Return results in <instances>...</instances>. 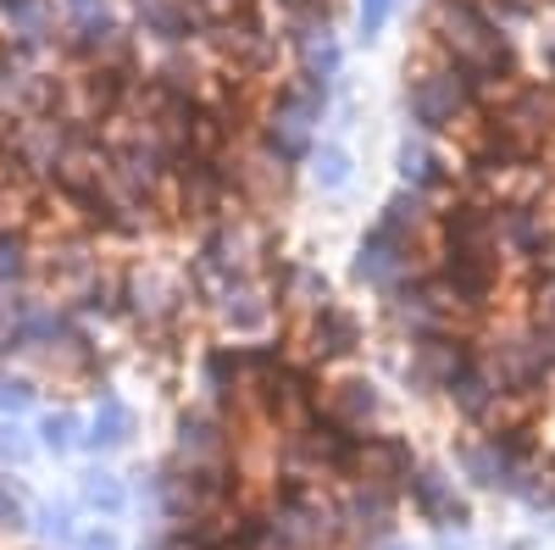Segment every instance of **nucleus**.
Wrapping results in <instances>:
<instances>
[{
  "instance_id": "1",
  "label": "nucleus",
  "mask_w": 555,
  "mask_h": 550,
  "mask_svg": "<svg viewBox=\"0 0 555 550\" xmlns=\"http://www.w3.org/2000/svg\"><path fill=\"white\" fill-rule=\"evenodd\" d=\"M467 78H461L455 67H428V73H416L411 84H405V106H411V117L423 123L428 133H439V128H455L461 123V112H467Z\"/></svg>"
},
{
  "instance_id": "2",
  "label": "nucleus",
  "mask_w": 555,
  "mask_h": 550,
  "mask_svg": "<svg viewBox=\"0 0 555 550\" xmlns=\"http://www.w3.org/2000/svg\"><path fill=\"white\" fill-rule=\"evenodd\" d=\"M356 279L361 284H373V290H395L411 279V240H395L384 234V228H366V240L356 251Z\"/></svg>"
},
{
  "instance_id": "3",
  "label": "nucleus",
  "mask_w": 555,
  "mask_h": 550,
  "mask_svg": "<svg viewBox=\"0 0 555 550\" xmlns=\"http://www.w3.org/2000/svg\"><path fill=\"white\" fill-rule=\"evenodd\" d=\"M339 523H350L361 539H384V534L395 528V495H389V484H366V478H361V484L345 495Z\"/></svg>"
},
{
  "instance_id": "4",
  "label": "nucleus",
  "mask_w": 555,
  "mask_h": 550,
  "mask_svg": "<svg viewBox=\"0 0 555 550\" xmlns=\"http://www.w3.org/2000/svg\"><path fill=\"white\" fill-rule=\"evenodd\" d=\"M405 489H411V507L423 512L434 528H450V523L461 528V523L473 517V512H467V500L455 495V484H450L444 473H411V478H405Z\"/></svg>"
},
{
  "instance_id": "5",
  "label": "nucleus",
  "mask_w": 555,
  "mask_h": 550,
  "mask_svg": "<svg viewBox=\"0 0 555 550\" xmlns=\"http://www.w3.org/2000/svg\"><path fill=\"white\" fill-rule=\"evenodd\" d=\"M444 395H450V406L461 411V418H467V423H489L494 418V411H500V384L489 379V367L473 356V367H461V373L444 384Z\"/></svg>"
},
{
  "instance_id": "6",
  "label": "nucleus",
  "mask_w": 555,
  "mask_h": 550,
  "mask_svg": "<svg viewBox=\"0 0 555 550\" xmlns=\"http://www.w3.org/2000/svg\"><path fill=\"white\" fill-rule=\"evenodd\" d=\"M222 323L234 329V334H261L272 323V306H267V290L250 284V279H234V284H222Z\"/></svg>"
},
{
  "instance_id": "7",
  "label": "nucleus",
  "mask_w": 555,
  "mask_h": 550,
  "mask_svg": "<svg viewBox=\"0 0 555 550\" xmlns=\"http://www.w3.org/2000/svg\"><path fill=\"white\" fill-rule=\"evenodd\" d=\"M356 345H361V329H356V317H350V311L322 306V311L311 317V356L339 361V356H350Z\"/></svg>"
},
{
  "instance_id": "8",
  "label": "nucleus",
  "mask_w": 555,
  "mask_h": 550,
  "mask_svg": "<svg viewBox=\"0 0 555 550\" xmlns=\"http://www.w3.org/2000/svg\"><path fill=\"white\" fill-rule=\"evenodd\" d=\"M122 300L145 317V323H167V317H178V290L162 279V272H133V279L122 284Z\"/></svg>"
},
{
  "instance_id": "9",
  "label": "nucleus",
  "mask_w": 555,
  "mask_h": 550,
  "mask_svg": "<svg viewBox=\"0 0 555 550\" xmlns=\"http://www.w3.org/2000/svg\"><path fill=\"white\" fill-rule=\"evenodd\" d=\"M78 507L83 512H95V517H122L128 512V484L106 468H89L78 478Z\"/></svg>"
},
{
  "instance_id": "10",
  "label": "nucleus",
  "mask_w": 555,
  "mask_h": 550,
  "mask_svg": "<svg viewBox=\"0 0 555 550\" xmlns=\"http://www.w3.org/2000/svg\"><path fill=\"white\" fill-rule=\"evenodd\" d=\"M128 439H133V411L106 395V400L95 406V418H89V429H83V445H89V450H122Z\"/></svg>"
},
{
  "instance_id": "11",
  "label": "nucleus",
  "mask_w": 555,
  "mask_h": 550,
  "mask_svg": "<svg viewBox=\"0 0 555 550\" xmlns=\"http://www.w3.org/2000/svg\"><path fill=\"white\" fill-rule=\"evenodd\" d=\"M178 450H183V462L190 468H217V456H222V429L206 418V411H190L178 429Z\"/></svg>"
},
{
  "instance_id": "12",
  "label": "nucleus",
  "mask_w": 555,
  "mask_h": 550,
  "mask_svg": "<svg viewBox=\"0 0 555 550\" xmlns=\"http://www.w3.org/2000/svg\"><path fill=\"white\" fill-rule=\"evenodd\" d=\"M73 523H78V507H73V500H44V507H34V512H28V528H34L44 545H56V550L78 539V528H73Z\"/></svg>"
},
{
  "instance_id": "13",
  "label": "nucleus",
  "mask_w": 555,
  "mask_h": 550,
  "mask_svg": "<svg viewBox=\"0 0 555 550\" xmlns=\"http://www.w3.org/2000/svg\"><path fill=\"white\" fill-rule=\"evenodd\" d=\"M23 279H28V234L0 228V295H17Z\"/></svg>"
},
{
  "instance_id": "14",
  "label": "nucleus",
  "mask_w": 555,
  "mask_h": 550,
  "mask_svg": "<svg viewBox=\"0 0 555 550\" xmlns=\"http://www.w3.org/2000/svg\"><path fill=\"white\" fill-rule=\"evenodd\" d=\"M350 151L345 145H322V151H311V183H317V190H345V183H350Z\"/></svg>"
},
{
  "instance_id": "15",
  "label": "nucleus",
  "mask_w": 555,
  "mask_h": 550,
  "mask_svg": "<svg viewBox=\"0 0 555 550\" xmlns=\"http://www.w3.org/2000/svg\"><path fill=\"white\" fill-rule=\"evenodd\" d=\"M39 445L62 456V450L83 445V423L73 418V411H44V418H39Z\"/></svg>"
},
{
  "instance_id": "16",
  "label": "nucleus",
  "mask_w": 555,
  "mask_h": 550,
  "mask_svg": "<svg viewBox=\"0 0 555 550\" xmlns=\"http://www.w3.org/2000/svg\"><path fill=\"white\" fill-rule=\"evenodd\" d=\"M400 178L411 183V190H428V183L439 178V167H434V151H428V140H405V145H400Z\"/></svg>"
},
{
  "instance_id": "17",
  "label": "nucleus",
  "mask_w": 555,
  "mask_h": 550,
  "mask_svg": "<svg viewBox=\"0 0 555 550\" xmlns=\"http://www.w3.org/2000/svg\"><path fill=\"white\" fill-rule=\"evenodd\" d=\"M34 406V384L28 379H17V373H0V411H28Z\"/></svg>"
},
{
  "instance_id": "18",
  "label": "nucleus",
  "mask_w": 555,
  "mask_h": 550,
  "mask_svg": "<svg viewBox=\"0 0 555 550\" xmlns=\"http://www.w3.org/2000/svg\"><path fill=\"white\" fill-rule=\"evenodd\" d=\"M34 456V439L17 429V423H0V462H12V468H23Z\"/></svg>"
},
{
  "instance_id": "19",
  "label": "nucleus",
  "mask_w": 555,
  "mask_h": 550,
  "mask_svg": "<svg viewBox=\"0 0 555 550\" xmlns=\"http://www.w3.org/2000/svg\"><path fill=\"white\" fill-rule=\"evenodd\" d=\"M0 528L7 534H17V528H28V507H23V495L0 478Z\"/></svg>"
},
{
  "instance_id": "20",
  "label": "nucleus",
  "mask_w": 555,
  "mask_h": 550,
  "mask_svg": "<svg viewBox=\"0 0 555 550\" xmlns=\"http://www.w3.org/2000/svg\"><path fill=\"white\" fill-rule=\"evenodd\" d=\"M389 7H395V0H361V39H378L384 34Z\"/></svg>"
},
{
  "instance_id": "21",
  "label": "nucleus",
  "mask_w": 555,
  "mask_h": 550,
  "mask_svg": "<svg viewBox=\"0 0 555 550\" xmlns=\"http://www.w3.org/2000/svg\"><path fill=\"white\" fill-rule=\"evenodd\" d=\"M73 550H122V539H117L112 528H101V523H95V528H83V534L73 539Z\"/></svg>"
}]
</instances>
